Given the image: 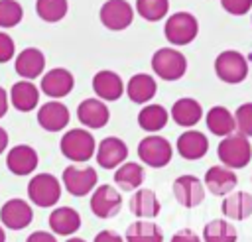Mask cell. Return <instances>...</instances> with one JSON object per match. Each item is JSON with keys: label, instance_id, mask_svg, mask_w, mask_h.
<instances>
[{"label": "cell", "instance_id": "d6986e66", "mask_svg": "<svg viewBox=\"0 0 252 242\" xmlns=\"http://www.w3.org/2000/svg\"><path fill=\"white\" fill-rule=\"evenodd\" d=\"M93 91L98 96V100L112 102L124 94V83L118 73H114L110 69H102V71L94 73V77H93Z\"/></svg>", "mask_w": 252, "mask_h": 242}, {"label": "cell", "instance_id": "f6af8a7d", "mask_svg": "<svg viewBox=\"0 0 252 242\" xmlns=\"http://www.w3.org/2000/svg\"><path fill=\"white\" fill-rule=\"evenodd\" d=\"M65 242H85V240L83 238H67Z\"/></svg>", "mask_w": 252, "mask_h": 242}, {"label": "cell", "instance_id": "484cf974", "mask_svg": "<svg viewBox=\"0 0 252 242\" xmlns=\"http://www.w3.org/2000/svg\"><path fill=\"white\" fill-rule=\"evenodd\" d=\"M10 102L20 112H30L39 102V89L32 81H18L10 89Z\"/></svg>", "mask_w": 252, "mask_h": 242}, {"label": "cell", "instance_id": "ab89813d", "mask_svg": "<svg viewBox=\"0 0 252 242\" xmlns=\"http://www.w3.org/2000/svg\"><path fill=\"white\" fill-rule=\"evenodd\" d=\"M93 242H124V238L114 230H100Z\"/></svg>", "mask_w": 252, "mask_h": 242}, {"label": "cell", "instance_id": "e575fe53", "mask_svg": "<svg viewBox=\"0 0 252 242\" xmlns=\"http://www.w3.org/2000/svg\"><path fill=\"white\" fill-rule=\"evenodd\" d=\"M24 18L22 4L18 0H0V28L10 30L16 28Z\"/></svg>", "mask_w": 252, "mask_h": 242}, {"label": "cell", "instance_id": "603a6c76", "mask_svg": "<svg viewBox=\"0 0 252 242\" xmlns=\"http://www.w3.org/2000/svg\"><path fill=\"white\" fill-rule=\"evenodd\" d=\"M161 211L159 199L152 189H136L132 199H130V212L138 216L140 220H150L156 218Z\"/></svg>", "mask_w": 252, "mask_h": 242}, {"label": "cell", "instance_id": "83f0119b", "mask_svg": "<svg viewBox=\"0 0 252 242\" xmlns=\"http://www.w3.org/2000/svg\"><path fill=\"white\" fill-rule=\"evenodd\" d=\"M146 179V169L138 161H124L114 171V183L122 191H136Z\"/></svg>", "mask_w": 252, "mask_h": 242}, {"label": "cell", "instance_id": "7bdbcfd3", "mask_svg": "<svg viewBox=\"0 0 252 242\" xmlns=\"http://www.w3.org/2000/svg\"><path fill=\"white\" fill-rule=\"evenodd\" d=\"M8 140H10V138H8V132L0 126V153L6 151V148H8Z\"/></svg>", "mask_w": 252, "mask_h": 242}, {"label": "cell", "instance_id": "60d3db41", "mask_svg": "<svg viewBox=\"0 0 252 242\" xmlns=\"http://www.w3.org/2000/svg\"><path fill=\"white\" fill-rule=\"evenodd\" d=\"M26 242H57V238H55V234H51V232L35 230V232H32V234L26 238Z\"/></svg>", "mask_w": 252, "mask_h": 242}, {"label": "cell", "instance_id": "7402d4cb", "mask_svg": "<svg viewBox=\"0 0 252 242\" xmlns=\"http://www.w3.org/2000/svg\"><path fill=\"white\" fill-rule=\"evenodd\" d=\"M49 228L57 236H73L81 228V214L71 207H57L49 214Z\"/></svg>", "mask_w": 252, "mask_h": 242}, {"label": "cell", "instance_id": "836d02e7", "mask_svg": "<svg viewBox=\"0 0 252 242\" xmlns=\"http://www.w3.org/2000/svg\"><path fill=\"white\" fill-rule=\"evenodd\" d=\"M136 12L148 22H159L169 12V0H136Z\"/></svg>", "mask_w": 252, "mask_h": 242}, {"label": "cell", "instance_id": "4fadbf2b", "mask_svg": "<svg viewBox=\"0 0 252 242\" xmlns=\"http://www.w3.org/2000/svg\"><path fill=\"white\" fill-rule=\"evenodd\" d=\"M173 195L177 203L185 209H193L205 199V185L195 175H179L173 181Z\"/></svg>", "mask_w": 252, "mask_h": 242}, {"label": "cell", "instance_id": "44dd1931", "mask_svg": "<svg viewBox=\"0 0 252 242\" xmlns=\"http://www.w3.org/2000/svg\"><path fill=\"white\" fill-rule=\"evenodd\" d=\"M175 148H177V153L183 157V159H189V161H195V159H201L207 151H209V140L203 132L199 130H185L177 142H175Z\"/></svg>", "mask_w": 252, "mask_h": 242}, {"label": "cell", "instance_id": "277c9868", "mask_svg": "<svg viewBox=\"0 0 252 242\" xmlns=\"http://www.w3.org/2000/svg\"><path fill=\"white\" fill-rule=\"evenodd\" d=\"M28 197L35 207H55L61 199V183L51 173H37L28 183Z\"/></svg>", "mask_w": 252, "mask_h": 242}, {"label": "cell", "instance_id": "ffe728a7", "mask_svg": "<svg viewBox=\"0 0 252 242\" xmlns=\"http://www.w3.org/2000/svg\"><path fill=\"white\" fill-rule=\"evenodd\" d=\"M236 185H238L236 173L224 165H211L205 173V187L217 197L220 195L226 197L236 189Z\"/></svg>", "mask_w": 252, "mask_h": 242}, {"label": "cell", "instance_id": "3957f363", "mask_svg": "<svg viewBox=\"0 0 252 242\" xmlns=\"http://www.w3.org/2000/svg\"><path fill=\"white\" fill-rule=\"evenodd\" d=\"M199 33V22L191 12H175L165 20L163 35L171 45H189Z\"/></svg>", "mask_w": 252, "mask_h": 242}, {"label": "cell", "instance_id": "74e56055", "mask_svg": "<svg viewBox=\"0 0 252 242\" xmlns=\"http://www.w3.org/2000/svg\"><path fill=\"white\" fill-rule=\"evenodd\" d=\"M14 55H16V45H14V39H12V37H10L6 31H0V63L10 61Z\"/></svg>", "mask_w": 252, "mask_h": 242}, {"label": "cell", "instance_id": "1f68e13d", "mask_svg": "<svg viewBox=\"0 0 252 242\" xmlns=\"http://www.w3.org/2000/svg\"><path fill=\"white\" fill-rule=\"evenodd\" d=\"M201 240H205V242H236L238 240V232L228 220L215 218V220L205 224Z\"/></svg>", "mask_w": 252, "mask_h": 242}, {"label": "cell", "instance_id": "6da1fadb", "mask_svg": "<svg viewBox=\"0 0 252 242\" xmlns=\"http://www.w3.org/2000/svg\"><path fill=\"white\" fill-rule=\"evenodd\" d=\"M217 155L220 163L228 169H242L252 159V146L246 136L232 132L230 136H224L217 148Z\"/></svg>", "mask_w": 252, "mask_h": 242}, {"label": "cell", "instance_id": "30bf717a", "mask_svg": "<svg viewBox=\"0 0 252 242\" xmlns=\"http://www.w3.org/2000/svg\"><path fill=\"white\" fill-rule=\"evenodd\" d=\"M122 209V195L110 185H98L91 195V211L98 218H112Z\"/></svg>", "mask_w": 252, "mask_h": 242}, {"label": "cell", "instance_id": "d4e9b609", "mask_svg": "<svg viewBox=\"0 0 252 242\" xmlns=\"http://www.w3.org/2000/svg\"><path fill=\"white\" fill-rule=\"evenodd\" d=\"M158 91V85H156V79L148 73H136L130 77L128 85H126V94L132 102L136 104H146L154 98Z\"/></svg>", "mask_w": 252, "mask_h": 242}, {"label": "cell", "instance_id": "f35d334b", "mask_svg": "<svg viewBox=\"0 0 252 242\" xmlns=\"http://www.w3.org/2000/svg\"><path fill=\"white\" fill-rule=\"evenodd\" d=\"M171 242H203L201 236H197L191 228H181L171 236Z\"/></svg>", "mask_w": 252, "mask_h": 242}, {"label": "cell", "instance_id": "d590c367", "mask_svg": "<svg viewBox=\"0 0 252 242\" xmlns=\"http://www.w3.org/2000/svg\"><path fill=\"white\" fill-rule=\"evenodd\" d=\"M232 116H234L236 132L242 134V136H246V138L252 136V102L240 104Z\"/></svg>", "mask_w": 252, "mask_h": 242}, {"label": "cell", "instance_id": "7c38bea8", "mask_svg": "<svg viewBox=\"0 0 252 242\" xmlns=\"http://www.w3.org/2000/svg\"><path fill=\"white\" fill-rule=\"evenodd\" d=\"M0 220L10 230H22V228L30 226V222L33 220V211H32L28 201H24L20 197H14V199H8L2 205Z\"/></svg>", "mask_w": 252, "mask_h": 242}, {"label": "cell", "instance_id": "8fae6325", "mask_svg": "<svg viewBox=\"0 0 252 242\" xmlns=\"http://www.w3.org/2000/svg\"><path fill=\"white\" fill-rule=\"evenodd\" d=\"M94 155H96V163L102 169H116L118 165H122L126 161L128 146L124 144V140H120L116 136H106L96 146Z\"/></svg>", "mask_w": 252, "mask_h": 242}, {"label": "cell", "instance_id": "8992f818", "mask_svg": "<svg viewBox=\"0 0 252 242\" xmlns=\"http://www.w3.org/2000/svg\"><path fill=\"white\" fill-rule=\"evenodd\" d=\"M215 73L222 83L238 85L248 77V61L240 51H220L215 59Z\"/></svg>", "mask_w": 252, "mask_h": 242}, {"label": "cell", "instance_id": "e0dca14e", "mask_svg": "<svg viewBox=\"0 0 252 242\" xmlns=\"http://www.w3.org/2000/svg\"><path fill=\"white\" fill-rule=\"evenodd\" d=\"M16 73L22 77V81L37 79L45 69V55L37 47H26L16 55L14 61Z\"/></svg>", "mask_w": 252, "mask_h": 242}, {"label": "cell", "instance_id": "9a60e30c", "mask_svg": "<svg viewBox=\"0 0 252 242\" xmlns=\"http://www.w3.org/2000/svg\"><path fill=\"white\" fill-rule=\"evenodd\" d=\"M37 151L28 146V144H18L14 148H10L8 155H6V167L14 173V175H30L37 169Z\"/></svg>", "mask_w": 252, "mask_h": 242}, {"label": "cell", "instance_id": "ee69618b", "mask_svg": "<svg viewBox=\"0 0 252 242\" xmlns=\"http://www.w3.org/2000/svg\"><path fill=\"white\" fill-rule=\"evenodd\" d=\"M0 242H6V232H4L2 226H0Z\"/></svg>", "mask_w": 252, "mask_h": 242}, {"label": "cell", "instance_id": "ba28073f", "mask_svg": "<svg viewBox=\"0 0 252 242\" xmlns=\"http://www.w3.org/2000/svg\"><path fill=\"white\" fill-rule=\"evenodd\" d=\"M98 175L94 167H79V165H67L63 169V187L73 195V197H85L93 193L96 187Z\"/></svg>", "mask_w": 252, "mask_h": 242}, {"label": "cell", "instance_id": "7a4b0ae2", "mask_svg": "<svg viewBox=\"0 0 252 242\" xmlns=\"http://www.w3.org/2000/svg\"><path fill=\"white\" fill-rule=\"evenodd\" d=\"M59 150L67 159L75 163H85L94 155L96 144L87 128H71L63 134L59 142Z\"/></svg>", "mask_w": 252, "mask_h": 242}, {"label": "cell", "instance_id": "cb8c5ba5", "mask_svg": "<svg viewBox=\"0 0 252 242\" xmlns=\"http://www.w3.org/2000/svg\"><path fill=\"white\" fill-rule=\"evenodd\" d=\"M169 116L173 118L175 124H179L183 128H193L203 118V106L199 104V100L183 96V98H177L173 102Z\"/></svg>", "mask_w": 252, "mask_h": 242}, {"label": "cell", "instance_id": "52a82bcc", "mask_svg": "<svg viewBox=\"0 0 252 242\" xmlns=\"http://www.w3.org/2000/svg\"><path fill=\"white\" fill-rule=\"evenodd\" d=\"M136 151H138V157L142 159V163H146L150 167H165L173 155L171 144L163 136H158V134L146 136L138 144Z\"/></svg>", "mask_w": 252, "mask_h": 242}, {"label": "cell", "instance_id": "5bb4252c", "mask_svg": "<svg viewBox=\"0 0 252 242\" xmlns=\"http://www.w3.org/2000/svg\"><path fill=\"white\" fill-rule=\"evenodd\" d=\"M41 92H45L47 96H51L53 100L67 96L73 87H75V77L71 71L63 69V67H55L49 69L43 77H41Z\"/></svg>", "mask_w": 252, "mask_h": 242}, {"label": "cell", "instance_id": "f546056e", "mask_svg": "<svg viewBox=\"0 0 252 242\" xmlns=\"http://www.w3.org/2000/svg\"><path fill=\"white\" fill-rule=\"evenodd\" d=\"M167 120H169V112L161 104H148L138 112V126L150 134L165 128Z\"/></svg>", "mask_w": 252, "mask_h": 242}, {"label": "cell", "instance_id": "ac0fdd59", "mask_svg": "<svg viewBox=\"0 0 252 242\" xmlns=\"http://www.w3.org/2000/svg\"><path fill=\"white\" fill-rule=\"evenodd\" d=\"M69 108L59 100H49L37 110V124L47 132H61L69 124Z\"/></svg>", "mask_w": 252, "mask_h": 242}, {"label": "cell", "instance_id": "8d00e7d4", "mask_svg": "<svg viewBox=\"0 0 252 242\" xmlns=\"http://www.w3.org/2000/svg\"><path fill=\"white\" fill-rule=\"evenodd\" d=\"M220 4L232 16H244L252 8V0H220Z\"/></svg>", "mask_w": 252, "mask_h": 242}, {"label": "cell", "instance_id": "9c48e42d", "mask_svg": "<svg viewBox=\"0 0 252 242\" xmlns=\"http://www.w3.org/2000/svg\"><path fill=\"white\" fill-rule=\"evenodd\" d=\"M100 22L110 31L126 30L134 20V8L126 0H106L100 6Z\"/></svg>", "mask_w": 252, "mask_h": 242}, {"label": "cell", "instance_id": "4316f807", "mask_svg": "<svg viewBox=\"0 0 252 242\" xmlns=\"http://www.w3.org/2000/svg\"><path fill=\"white\" fill-rule=\"evenodd\" d=\"M222 214L230 220H244L252 214V195L246 191H232L222 201Z\"/></svg>", "mask_w": 252, "mask_h": 242}, {"label": "cell", "instance_id": "b9f144b4", "mask_svg": "<svg viewBox=\"0 0 252 242\" xmlns=\"http://www.w3.org/2000/svg\"><path fill=\"white\" fill-rule=\"evenodd\" d=\"M8 112V92L4 87H0V118Z\"/></svg>", "mask_w": 252, "mask_h": 242}, {"label": "cell", "instance_id": "5b68a950", "mask_svg": "<svg viewBox=\"0 0 252 242\" xmlns=\"http://www.w3.org/2000/svg\"><path fill=\"white\" fill-rule=\"evenodd\" d=\"M152 69L163 81H179L187 71V59L173 47H161L152 55Z\"/></svg>", "mask_w": 252, "mask_h": 242}, {"label": "cell", "instance_id": "2e32d148", "mask_svg": "<svg viewBox=\"0 0 252 242\" xmlns=\"http://www.w3.org/2000/svg\"><path fill=\"white\" fill-rule=\"evenodd\" d=\"M77 118H79V122L85 128L98 130V128L108 124L110 112H108V106L102 100H98V98H85L77 106Z\"/></svg>", "mask_w": 252, "mask_h": 242}, {"label": "cell", "instance_id": "f1b7e54d", "mask_svg": "<svg viewBox=\"0 0 252 242\" xmlns=\"http://www.w3.org/2000/svg\"><path fill=\"white\" fill-rule=\"evenodd\" d=\"M205 122H207V128L211 130V134L215 136H230L232 132H236V126H234V116L232 112L226 108V106H211L207 116H205Z\"/></svg>", "mask_w": 252, "mask_h": 242}, {"label": "cell", "instance_id": "d6a6232c", "mask_svg": "<svg viewBox=\"0 0 252 242\" xmlns=\"http://www.w3.org/2000/svg\"><path fill=\"white\" fill-rule=\"evenodd\" d=\"M67 10H69L67 0H35V14L49 24L63 20Z\"/></svg>", "mask_w": 252, "mask_h": 242}, {"label": "cell", "instance_id": "4dcf8cb0", "mask_svg": "<svg viewBox=\"0 0 252 242\" xmlns=\"http://www.w3.org/2000/svg\"><path fill=\"white\" fill-rule=\"evenodd\" d=\"M126 242H163V230L150 220H136L126 228Z\"/></svg>", "mask_w": 252, "mask_h": 242}]
</instances>
